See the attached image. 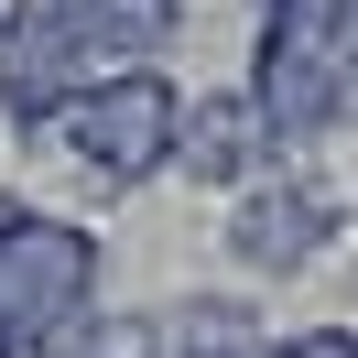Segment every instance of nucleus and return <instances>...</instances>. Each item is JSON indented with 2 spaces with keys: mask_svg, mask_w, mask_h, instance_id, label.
<instances>
[{
  "mask_svg": "<svg viewBox=\"0 0 358 358\" xmlns=\"http://www.w3.org/2000/svg\"><path fill=\"white\" fill-rule=\"evenodd\" d=\"M261 98V120L282 141L348 131V0H271L261 11V55L239 76Z\"/></svg>",
  "mask_w": 358,
  "mask_h": 358,
  "instance_id": "f257e3e1",
  "label": "nucleus"
},
{
  "mask_svg": "<svg viewBox=\"0 0 358 358\" xmlns=\"http://www.w3.org/2000/svg\"><path fill=\"white\" fill-rule=\"evenodd\" d=\"M174 131H185V98L163 66H131V76H87V87L55 109V141H76L98 185H141L152 163H174Z\"/></svg>",
  "mask_w": 358,
  "mask_h": 358,
  "instance_id": "f03ea898",
  "label": "nucleus"
},
{
  "mask_svg": "<svg viewBox=\"0 0 358 358\" xmlns=\"http://www.w3.org/2000/svg\"><path fill=\"white\" fill-rule=\"evenodd\" d=\"M98 282V239L66 217H22L11 206V228H0V348H44V336L76 326V304H87Z\"/></svg>",
  "mask_w": 358,
  "mask_h": 358,
  "instance_id": "7ed1b4c3",
  "label": "nucleus"
},
{
  "mask_svg": "<svg viewBox=\"0 0 358 358\" xmlns=\"http://www.w3.org/2000/svg\"><path fill=\"white\" fill-rule=\"evenodd\" d=\"M336 217H348V206H336L326 185H304V174H261L239 206H228V250H239L250 271H304L315 250L336 239Z\"/></svg>",
  "mask_w": 358,
  "mask_h": 358,
  "instance_id": "20e7f679",
  "label": "nucleus"
},
{
  "mask_svg": "<svg viewBox=\"0 0 358 358\" xmlns=\"http://www.w3.org/2000/svg\"><path fill=\"white\" fill-rule=\"evenodd\" d=\"M174 163H185V174H206V185H239V196H250V185L282 163V131L261 120V98H250V87H217V98H196V109H185Z\"/></svg>",
  "mask_w": 358,
  "mask_h": 358,
  "instance_id": "39448f33",
  "label": "nucleus"
},
{
  "mask_svg": "<svg viewBox=\"0 0 358 358\" xmlns=\"http://www.w3.org/2000/svg\"><path fill=\"white\" fill-rule=\"evenodd\" d=\"M33 11L66 33V55L87 76H131L174 44V0H33Z\"/></svg>",
  "mask_w": 358,
  "mask_h": 358,
  "instance_id": "423d86ee",
  "label": "nucleus"
},
{
  "mask_svg": "<svg viewBox=\"0 0 358 358\" xmlns=\"http://www.w3.org/2000/svg\"><path fill=\"white\" fill-rule=\"evenodd\" d=\"M55 358H163V326L152 315H98V326H66Z\"/></svg>",
  "mask_w": 358,
  "mask_h": 358,
  "instance_id": "0eeeda50",
  "label": "nucleus"
},
{
  "mask_svg": "<svg viewBox=\"0 0 358 358\" xmlns=\"http://www.w3.org/2000/svg\"><path fill=\"white\" fill-rule=\"evenodd\" d=\"M271 358H358V336L348 326H304V336H282Z\"/></svg>",
  "mask_w": 358,
  "mask_h": 358,
  "instance_id": "6e6552de",
  "label": "nucleus"
}]
</instances>
